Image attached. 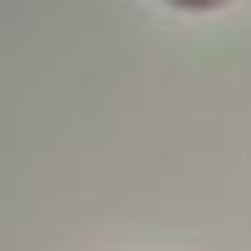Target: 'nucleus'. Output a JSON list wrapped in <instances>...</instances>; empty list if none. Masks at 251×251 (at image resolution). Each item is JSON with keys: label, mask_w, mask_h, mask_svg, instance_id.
I'll return each instance as SVG.
<instances>
[{"label": "nucleus", "mask_w": 251, "mask_h": 251, "mask_svg": "<svg viewBox=\"0 0 251 251\" xmlns=\"http://www.w3.org/2000/svg\"><path fill=\"white\" fill-rule=\"evenodd\" d=\"M181 5H211V0H181Z\"/></svg>", "instance_id": "nucleus-1"}]
</instances>
